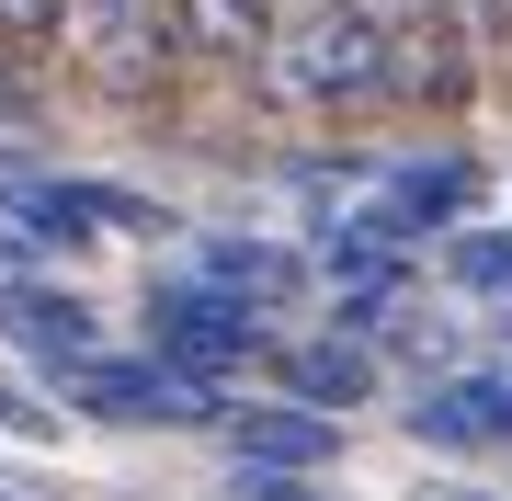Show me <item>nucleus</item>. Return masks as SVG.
<instances>
[{
	"label": "nucleus",
	"instance_id": "nucleus-14",
	"mask_svg": "<svg viewBox=\"0 0 512 501\" xmlns=\"http://www.w3.org/2000/svg\"><path fill=\"white\" fill-rule=\"evenodd\" d=\"M69 35V0H0V57H46Z\"/></svg>",
	"mask_w": 512,
	"mask_h": 501
},
{
	"label": "nucleus",
	"instance_id": "nucleus-7",
	"mask_svg": "<svg viewBox=\"0 0 512 501\" xmlns=\"http://www.w3.org/2000/svg\"><path fill=\"white\" fill-rule=\"evenodd\" d=\"M217 422L251 467H330V445H342V422L308 399H251V410H217Z\"/></svg>",
	"mask_w": 512,
	"mask_h": 501
},
{
	"label": "nucleus",
	"instance_id": "nucleus-2",
	"mask_svg": "<svg viewBox=\"0 0 512 501\" xmlns=\"http://www.w3.org/2000/svg\"><path fill=\"white\" fill-rule=\"evenodd\" d=\"M80 80H92L103 103H148L171 69H183V35H171V0H69V35Z\"/></svg>",
	"mask_w": 512,
	"mask_h": 501
},
{
	"label": "nucleus",
	"instance_id": "nucleus-16",
	"mask_svg": "<svg viewBox=\"0 0 512 501\" xmlns=\"http://www.w3.org/2000/svg\"><path fill=\"white\" fill-rule=\"evenodd\" d=\"M239 501H319V490H308V467H251L239 456Z\"/></svg>",
	"mask_w": 512,
	"mask_h": 501
},
{
	"label": "nucleus",
	"instance_id": "nucleus-13",
	"mask_svg": "<svg viewBox=\"0 0 512 501\" xmlns=\"http://www.w3.org/2000/svg\"><path fill=\"white\" fill-rule=\"evenodd\" d=\"M410 433H421V445H444V456H478V410H467V388H421V399H410Z\"/></svg>",
	"mask_w": 512,
	"mask_h": 501
},
{
	"label": "nucleus",
	"instance_id": "nucleus-9",
	"mask_svg": "<svg viewBox=\"0 0 512 501\" xmlns=\"http://www.w3.org/2000/svg\"><path fill=\"white\" fill-rule=\"evenodd\" d=\"M285 0H171V35H183V57H217V69H251L262 35H274Z\"/></svg>",
	"mask_w": 512,
	"mask_h": 501
},
{
	"label": "nucleus",
	"instance_id": "nucleus-3",
	"mask_svg": "<svg viewBox=\"0 0 512 501\" xmlns=\"http://www.w3.org/2000/svg\"><path fill=\"white\" fill-rule=\"evenodd\" d=\"M376 69H387V103H410V114H456V103L478 92V46H467L456 0H421V12L376 23Z\"/></svg>",
	"mask_w": 512,
	"mask_h": 501
},
{
	"label": "nucleus",
	"instance_id": "nucleus-15",
	"mask_svg": "<svg viewBox=\"0 0 512 501\" xmlns=\"http://www.w3.org/2000/svg\"><path fill=\"white\" fill-rule=\"evenodd\" d=\"M467 410H478V445H512V376H456Z\"/></svg>",
	"mask_w": 512,
	"mask_h": 501
},
{
	"label": "nucleus",
	"instance_id": "nucleus-5",
	"mask_svg": "<svg viewBox=\"0 0 512 501\" xmlns=\"http://www.w3.org/2000/svg\"><path fill=\"white\" fill-rule=\"evenodd\" d=\"M69 399L92 410V422H217V376H183V365H160V353H69Z\"/></svg>",
	"mask_w": 512,
	"mask_h": 501
},
{
	"label": "nucleus",
	"instance_id": "nucleus-4",
	"mask_svg": "<svg viewBox=\"0 0 512 501\" xmlns=\"http://www.w3.org/2000/svg\"><path fill=\"white\" fill-rule=\"evenodd\" d=\"M148 353L183 365V376H228V365L262 353V308L228 297L217 274H205V285H148Z\"/></svg>",
	"mask_w": 512,
	"mask_h": 501
},
{
	"label": "nucleus",
	"instance_id": "nucleus-8",
	"mask_svg": "<svg viewBox=\"0 0 512 501\" xmlns=\"http://www.w3.org/2000/svg\"><path fill=\"white\" fill-rule=\"evenodd\" d=\"M285 399L330 410V422H342L353 399H376V353H365V331H330V342H296V353H285Z\"/></svg>",
	"mask_w": 512,
	"mask_h": 501
},
{
	"label": "nucleus",
	"instance_id": "nucleus-18",
	"mask_svg": "<svg viewBox=\"0 0 512 501\" xmlns=\"http://www.w3.org/2000/svg\"><path fill=\"white\" fill-rule=\"evenodd\" d=\"M0 297H12V285H0Z\"/></svg>",
	"mask_w": 512,
	"mask_h": 501
},
{
	"label": "nucleus",
	"instance_id": "nucleus-1",
	"mask_svg": "<svg viewBox=\"0 0 512 501\" xmlns=\"http://www.w3.org/2000/svg\"><path fill=\"white\" fill-rule=\"evenodd\" d=\"M251 80H262V103H285V114H365V103H387L376 23L353 12V0H296V12H274Z\"/></svg>",
	"mask_w": 512,
	"mask_h": 501
},
{
	"label": "nucleus",
	"instance_id": "nucleus-10",
	"mask_svg": "<svg viewBox=\"0 0 512 501\" xmlns=\"http://www.w3.org/2000/svg\"><path fill=\"white\" fill-rule=\"evenodd\" d=\"M0 331H23L46 365H69V353H92V308L57 297V285H12V297H0Z\"/></svg>",
	"mask_w": 512,
	"mask_h": 501
},
{
	"label": "nucleus",
	"instance_id": "nucleus-11",
	"mask_svg": "<svg viewBox=\"0 0 512 501\" xmlns=\"http://www.w3.org/2000/svg\"><path fill=\"white\" fill-rule=\"evenodd\" d=\"M205 274H217L228 297H251V308L296 297V262H285V251H262V240H217V251H205Z\"/></svg>",
	"mask_w": 512,
	"mask_h": 501
},
{
	"label": "nucleus",
	"instance_id": "nucleus-12",
	"mask_svg": "<svg viewBox=\"0 0 512 501\" xmlns=\"http://www.w3.org/2000/svg\"><path fill=\"white\" fill-rule=\"evenodd\" d=\"M444 274H456L467 297H512V228H467V240L444 251Z\"/></svg>",
	"mask_w": 512,
	"mask_h": 501
},
{
	"label": "nucleus",
	"instance_id": "nucleus-6",
	"mask_svg": "<svg viewBox=\"0 0 512 501\" xmlns=\"http://www.w3.org/2000/svg\"><path fill=\"white\" fill-rule=\"evenodd\" d=\"M467 205H478V160L444 149V160H399V171H387V194L365 205V228L410 251V240H433V228H456Z\"/></svg>",
	"mask_w": 512,
	"mask_h": 501
},
{
	"label": "nucleus",
	"instance_id": "nucleus-17",
	"mask_svg": "<svg viewBox=\"0 0 512 501\" xmlns=\"http://www.w3.org/2000/svg\"><path fill=\"white\" fill-rule=\"evenodd\" d=\"M0 433H23V445H46V433H57V410H46V399H23L12 376H0Z\"/></svg>",
	"mask_w": 512,
	"mask_h": 501
}]
</instances>
